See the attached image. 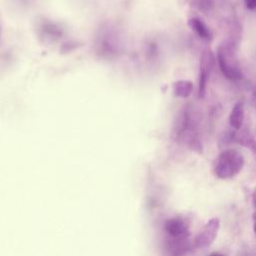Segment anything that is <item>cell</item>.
Returning a JSON list of instances; mask_svg holds the SVG:
<instances>
[{"mask_svg":"<svg viewBox=\"0 0 256 256\" xmlns=\"http://www.w3.org/2000/svg\"><path fill=\"white\" fill-rule=\"evenodd\" d=\"M164 227L168 234L176 238H182L188 234V229L185 222L178 218L167 220L164 224Z\"/></svg>","mask_w":256,"mask_h":256,"instance_id":"5","label":"cell"},{"mask_svg":"<svg viewBox=\"0 0 256 256\" xmlns=\"http://www.w3.org/2000/svg\"><path fill=\"white\" fill-rule=\"evenodd\" d=\"M244 121V103L242 101H238L232 108L230 116H229V123L232 128L235 130L241 129Z\"/></svg>","mask_w":256,"mask_h":256,"instance_id":"7","label":"cell"},{"mask_svg":"<svg viewBox=\"0 0 256 256\" xmlns=\"http://www.w3.org/2000/svg\"><path fill=\"white\" fill-rule=\"evenodd\" d=\"M253 230L256 233V212L253 214Z\"/></svg>","mask_w":256,"mask_h":256,"instance_id":"11","label":"cell"},{"mask_svg":"<svg viewBox=\"0 0 256 256\" xmlns=\"http://www.w3.org/2000/svg\"><path fill=\"white\" fill-rule=\"evenodd\" d=\"M245 6L249 10H255L256 9V0H244Z\"/></svg>","mask_w":256,"mask_h":256,"instance_id":"10","label":"cell"},{"mask_svg":"<svg viewBox=\"0 0 256 256\" xmlns=\"http://www.w3.org/2000/svg\"><path fill=\"white\" fill-rule=\"evenodd\" d=\"M190 3L202 12H209L214 8V0H191Z\"/></svg>","mask_w":256,"mask_h":256,"instance_id":"9","label":"cell"},{"mask_svg":"<svg viewBox=\"0 0 256 256\" xmlns=\"http://www.w3.org/2000/svg\"><path fill=\"white\" fill-rule=\"evenodd\" d=\"M188 26L202 39L209 40L212 38V33L205 22L199 17H191L188 19Z\"/></svg>","mask_w":256,"mask_h":256,"instance_id":"6","label":"cell"},{"mask_svg":"<svg viewBox=\"0 0 256 256\" xmlns=\"http://www.w3.org/2000/svg\"><path fill=\"white\" fill-rule=\"evenodd\" d=\"M244 166L243 155L235 149L222 151L215 160L214 173L220 179H230L237 175Z\"/></svg>","mask_w":256,"mask_h":256,"instance_id":"1","label":"cell"},{"mask_svg":"<svg viewBox=\"0 0 256 256\" xmlns=\"http://www.w3.org/2000/svg\"><path fill=\"white\" fill-rule=\"evenodd\" d=\"M220 228V221L218 218H211L199 231L194 239V245L197 248L209 247L217 237Z\"/></svg>","mask_w":256,"mask_h":256,"instance_id":"4","label":"cell"},{"mask_svg":"<svg viewBox=\"0 0 256 256\" xmlns=\"http://www.w3.org/2000/svg\"><path fill=\"white\" fill-rule=\"evenodd\" d=\"M216 63V56L214 52L206 48L200 58V66H199V83H198V97L203 98L206 94V86L212 69Z\"/></svg>","mask_w":256,"mask_h":256,"instance_id":"3","label":"cell"},{"mask_svg":"<svg viewBox=\"0 0 256 256\" xmlns=\"http://www.w3.org/2000/svg\"><path fill=\"white\" fill-rule=\"evenodd\" d=\"M252 201H253L254 206L256 207V190L253 192V195H252Z\"/></svg>","mask_w":256,"mask_h":256,"instance_id":"12","label":"cell"},{"mask_svg":"<svg viewBox=\"0 0 256 256\" xmlns=\"http://www.w3.org/2000/svg\"><path fill=\"white\" fill-rule=\"evenodd\" d=\"M222 74L230 80H238L241 78V69L236 55L228 45H221L217 50L216 56Z\"/></svg>","mask_w":256,"mask_h":256,"instance_id":"2","label":"cell"},{"mask_svg":"<svg viewBox=\"0 0 256 256\" xmlns=\"http://www.w3.org/2000/svg\"><path fill=\"white\" fill-rule=\"evenodd\" d=\"M255 95H256V88H255Z\"/></svg>","mask_w":256,"mask_h":256,"instance_id":"13","label":"cell"},{"mask_svg":"<svg viewBox=\"0 0 256 256\" xmlns=\"http://www.w3.org/2000/svg\"><path fill=\"white\" fill-rule=\"evenodd\" d=\"M192 90H193V84L190 81L179 80L175 82L173 85V92H174V95L177 97L186 98L191 94Z\"/></svg>","mask_w":256,"mask_h":256,"instance_id":"8","label":"cell"}]
</instances>
